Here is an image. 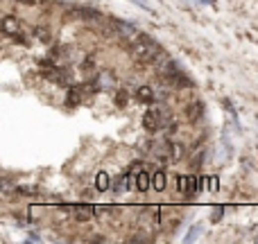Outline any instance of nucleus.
Segmentation results:
<instances>
[{
    "label": "nucleus",
    "instance_id": "1",
    "mask_svg": "<svg viewBox=\"0 0 258 244\" xmlns=\"http://www.w3.org/2000/svg\"><path fill=\"white\" fill-rule=\"evenodd\" d=\"M134 57L140 63H147L150 66V63H154V61H159L163 57V50H161L159 43H154L150 36H138L134 43Z\"/></svg>",
    "mask_w": 258,
    "mask_h": 244
},
{
    "label": "nucleus",
    "instance_id": "2",
    "mask_svg": "<svg viewBox=\"0 0 258 244\" xmlns=\"http://www.w3.org/2000/svg\"><path fill=\"white\" fill-rule=\"evenodd\" d=\"M143 124H145L147 131H156V129H161V127H163V111L156 109V107L147 109L145 116H143Z\"/></svg>",
    "mask_w": 258,
    "mask_h": 244
},
{
    "label": "nucleus",
    "instance_id": "3",
    "mask_svg": "<svg viewBox=\"0 0 258 244\" xmlns=\"http://www.w3.org/2000/svg\"><path fill=\"white\" fill-rule=\"evenodd\" d=\"M72 213H75V219H77V222H86V219L93 217L95 208L93 206H88V203H79V206L72 208Z\"/></svg>",
    "mask_w": 258,
    "mask_h": 244
},
{
    "label": "nucleus",
    "instance_id": "4",
    "mask_svg": "<svg viewBox=\"0 0 258 244\" xmlns=\"http://www.w3.org/2000/svg\"><path fill=\"white\" fill-rule=\"evenodd\" d=\"M2 32L9 36H16L18 39V34H21V27H18V20L14 18V16H5L2 18Z\"/></svg>",
    "mask_w": 258,
    "mask_h": 244
},
{
    "label": "nucleus",
    "instance_id": "5",
    "mask_svg": "<svg viewBox=\"0 0 258 244\" xmlns=\"http://www.w3.org/2000/svg\"><path fill=\"white\" fill-rule=\"evenodd\" d=\"M136 188H138L140 192H145V190L150 188V174L145 172V170L136 172Z\"/></svg>",
    "mask_w": 258,
    "mask_h": 244
},
{
    "label": "nucleus",
    "instance_id": "6",
    "mask_svg": "<svg viewBox=\"0 0 258 244\" xmlns=\"http://www.w3.org/2000/svg\"><path fill=\"white\" fill-rule=\"evenodd\" d=\"M201 113H204V104H201V102H193L191 107H188V120H191V122H197Z\"/></svg>",
    "mask_w": 258,
    "mask_h": 244
},
{
    "label": "nucleus",
    "instance_id": "7",
    "mask_svg": "<svg viewBox=\"0 0 258 244\" xmlns=\"http://www.w3.org/2000/svg\"><path fill=\"white\" fill-rule=\"evenodd\" d=\"M109 185H111V179H109L107 172H100L98 177H95V188L100 190V192H104V190H109Z\"/></svg>",
    "mask_w": 258,
    "mask_h": 244
},
{
    "label": "nucleus",
    "instance_id": "8",
    "mask_svg": "<svg viewBox=\"0 0 258 244\" xmlns=\"http://www.w3.org/2000/svg\"><path fill=\"white\" fill-rule=\"evenodd\" d=\"M98 88H109V86H114V75L111 72H100V77H98V84H95Z\"/></svg>",
    "mask_w": 258,
    "mask_h": 244
},
{
    "label": "nucleus",
    "instance_id": "9",
    "mask_svg": "<svg viewBox=\"0 0 258 244\" xmlns=\"http://www.w3.org/2000/svg\"><path fill=\"white\" fill-rule=\"evenodd\" d=\"M68 107H77L79 102H82V91L79 88H72V91H68Z\"/></svg>",
    "mask_w": 258,
    "mask_h": 244
},
{
    "label": "nucleus",
    "instance_id": "10",
    "mask_svg": "<svg viewBox=\"0 0 258 244\" xmlns=\"http://www.w3.org/2000/svg\"><path fill=\"white\" fill-rule=\"evenodd\" d=\"M138 100L140 102H154V91L147 86H140L138 88Z\"/></svg>",
    "mask_w": 258,
    "mask_h": 244
},
{
    "label": "nucleus",
    "instance_id": "11",
    "mask_svg": "<svg viewBox=\"0 0 258 244\" xmlns=\"http://www.w3.org/2000/svg\"><path fill=\"white\" fill-rule=\"evenodd\" d=\"M152 185H154V190H163L165 188V174L163 172H156L154 177H152Z\"/></svg>",
    "mask_w": 258,
    "mask_h": 244
},
{
    "label": "nucleus",
    "instance_id": "12",
    "mask_svg": "<svg viewBox=\"0 0 258 244\" xmlns=\"http://www.w3.org/2000/svg\"><path fill=\"white\" fill-rule=\"evenodd\" d=\"M201 233H204V226H193V229H191V233L186 235V242H195V240L199 238Z\"/></svg>",
    "mask_w": 258,
    "mask_h": 244
},
{
    "label": "nucleus",
    "instance_id": "13",
    "mask_svg": "<svg viewBox=\"0 0 258 244\" xmlns=\"http://www.w3.org/2000/svg\"><path fill=\"white\" fill-rule=\"evenodd\" d=\"M34 34H39V39H41L43 43H48V41H50V34H48V30H43V27H39V30H34Z\"/></svg>",
    "mask_w": 258,
    "mask_h": 244
},
{
    "label": "nucleus",
    "instance_id": "14",
    "mask_svg": "<svg viewBox=\"0 0 258 244\" xmlns=\"http://www.w3.org/2000/svg\"><path fill=\"white\" fill-rule=\"evenodd\" d=\"M222 213H224V208H222V206H215V208H213L211 219H213V222H217V219H222Z\"/></svg>",
    "mask_w": 258,
    "mask_h": 244
},
{
    "label": "nucleus",
    "instance_id": "15",
    "mask_svg": "<svg viewBox=\"0 0 258 244\" xmlns=\"http://www.w3.org/2000/svg\"><path fill=\"white\" fill-rule=\"evenodd\" d=\"M220 188V181H217V179H211V190H217Z\"/></svg>",
    "mask_w": 258,
    "mask_h": 244
}]
</instances>
